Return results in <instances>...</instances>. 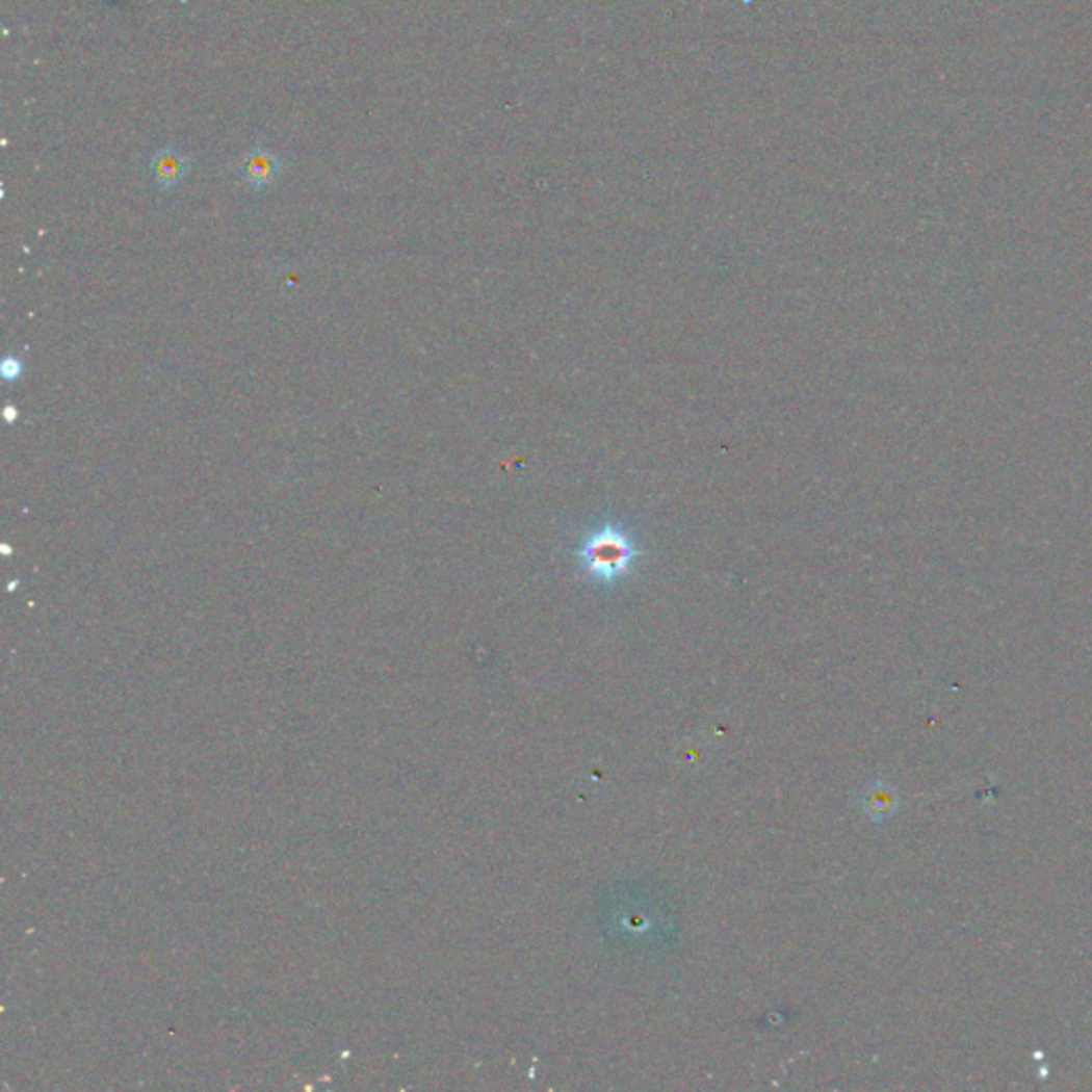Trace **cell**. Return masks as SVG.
<instances>
[{"instance_id":"6da1fadb","label":"cell","mask_w":1092,"mask_h":1092,"mask_svg":"<svg viewBox=\"0 0 1092 1092\" xmlns=\"http://www.w3.org/2000/svg\"><path fill=\"white\" fill-rule=\"evenodd\" d=\"M578 557L587 572L598 578L610 580V578H619L621 574H625L629 568H632L636 560V549H634L632 540H629L623 531L613 529V527H602L600 531H596L594 536H590V540L584 542Z\"/></svg>"},{"instance_id":"7a4b0ae2","label":"cell","mask_w":1092,"mask_h":1092,"mask_svg":"<svg viewBox=\"0 0 1092 1092\" xmlns=\"http://www.w3.org/2000/svg\"><path fill=\"white\" fill-rule=\"evenodd\" d=\"M280 158L267 148H252L239 162V178L255 190L269 188L280 176Z\"/></svg>"},{"instance_id":"3957f363","label":"cell","mask_w":1092,"mask_h":1092,"mask_svg":"<svg viewBox=\"0 0 1092 1092\" xmlns=\"http://www.w3.org/2000/svg\"><path fill=\"white\" fill-rule=\"evenodd\" d=\"M190 160L188 156L178 150L176 146H164L160 148L150 162L152 180L160 190H174L188 174Z\"/></svg>"},{"instance_id":"277c9868","label":"cell","mask_w":1092,"mask_h":1092,"mask_svg":"<svg viewBox=\"0 0 1092 1092\" xmlns=\"http://www.w3.org/2000/svg\"><path fill=\"white\" fill-rule=\"evenodd\" d=\"M0 371H3L5 381H18V378L24 373V363L18 357H7L3 361V367H0Z\"/></svg>"}]
</instances>
